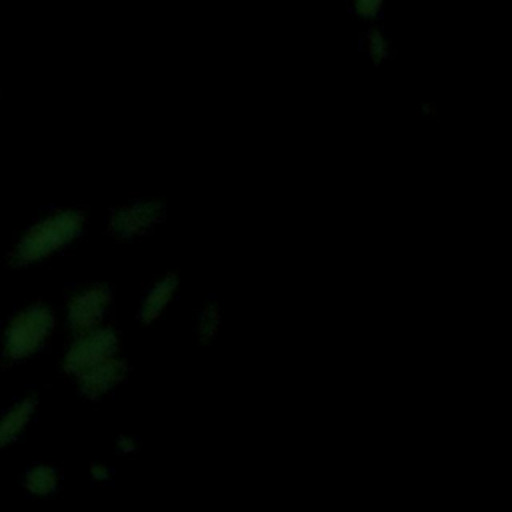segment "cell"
Instances as JSON below:
<instances>
[{"label": "cell", "instance_id": "6da1fadb", "mask_svg": "<svg viewBox=\"0 0 512 512\" xmlns=\"http://www.w3.org/2000/svg\"><path fill=\"white\" fill-rule=\"evenodd\" d=\"M86 228V214L80 208H58L36 220L14 244L8 262L14 268L34 266L74 244Z\"/></svg>", "mask_w": 512, "mask_h": 512}, {"label": "cell", "instance_id": "7a4b0ae2", "mask_svg": "<svg viewBox=\"0 0 512 512\" xmlns=\"http://www.w3.org/2000/svg\"><path fill=\"white\" fill-rule=\"evenodd\" d=\"M56 328V314L44 302L28 304L6 324L2 336V362L12 366L32 358L50 340Z\"/></svg>", "mask_w": 512, "mask_h": 512}, {"label": "cell", "instance_id": "3957f363", "mask_svg": "<svg viewBox=\"0 0 512 512\" xmlns=\"http://www.w3.org/2000/svg\"><path fill=\"white\" fill-rule=\"evenodd\" d=\"M166 218V204L158 198H132L114 206L106 228L122 242H136L152 234Z\"/></svg>", "mask_w": 512, "mask_h": 512}, {"label": "cell", "instance_id": "277c9868", "mask_svg": "<svg viewBox=\"0 0 512 512\" xmlns=\"http://www.w3.org/2000/svg\"><path fill=\"white\" fill-rule=\"evenodd\" d=\"M120 352V334L110 324H100L72 334L62 356V370L70 378Z\"/></svg>", "mask_w": 512, "mask_h": 512}, {"label": "cell", "instance_id": "5b68a950", "mask_svg": "<svg viewBox=\"0 0 512 512\" xmlns=\"http://www.w3.org/2000/svg\"><path fill=\"white\" fill-rule=\"evenodd\" d=\"M114 306V292L104 282H90L74 290L66 300V326L72 334L106 324Z\"/></svg>", "mask_w": 512, "mask_h": 512}, {"label": "cell", "instance_id": "8992f818", "mask_svg": "<svg viewBox=\"0 0 512 512\" xmlns=\"http://www.w3.org/2000/svg\"><path fill=\"white\" fill-rule=\"evenodd\" d=\"M128 374H130V364L122 356V352H118L82 370L72 380L76 382L80 396L96 402L110 396L114 390H118L126 382Z\"/></svg>", "mask_w": 512, "mask_h": 512}, {"label": "cell", "instance_id": "52a82bcc", "mask_svg": "<svg viewBox=\"0 0 512 512\" xmlns=\"http://www.w3.org/2000/svg\"><path fill=\"white\" fill-rule=\"evenodd\" d=\"M182 282L180 276L176 272H166L162 276H158L142 294L140 302H138V322L144 326H150L154 322H158L176 302L178 294H180Z\"/></svg>", "mask_w": 512, "mask_h": 512}, {"label": "cell", "instance_id": "ba28073f", "mask_svg": "<svg viewBox=\"0 0 512 512\" xmlns=\"http://www.w3.org/2000/svg\"><path fill=\"white\" fill-rule=\"evenodd\" d=\"M36 410H38V398L24 396L0 414V448L14 444L26 432Z\"/></svg>", "mask_w": 512, "mask_h": 512}, {"label": "cell", "instance_id": "9c48e42d", "mask_svg": "<svg viewBox=\"0 0 512 512\" xmlns=\"http://www.w3.org/2000/svg\"><path fill=\"white\" fill-rule=\"evenodd\" d=\"M222 320H224V314H222L220 304L216 300L204 302L202 308L198 310L196 322H194L196 340L200 344H212L222 330Z\"/></svg>", "mask_w": 512, "mask_h": 512}, {"label": "cell", "instance_id": "30bf717a", "mask_svg": "<svg viewBox=\"0 0 512 512\" xmlns=\"http://www.w3.org/2000/svg\"><path fill=\"white\" fill-rule=\"evenodd\" d=\"M22 484L30 494L46 498L58 490L60 474L52 464H36L26 470Z\"/></svg>", "mask_w": 512, "mask_h": 512}, {"label": "cell", "instance_id": "8fae6325", "mask_svg": "<svg viewBox=\"0 0 512 512\" xmlns=\"http://www.w3.org/2000/svg\"><path fill=\"white\" fill-rule=\"evenodd\" d=\"M366 48H368V56L374 62H382L388 56V42L378 30H372L368 34V46Z\"/></svg>", "mask_w": 512, "mask_h": 512}, {"label": "cell", "instance_id": "7c38bea8", "mask_svg": "<svg viewBox=\"0 0 512 512\" xmlns=\"http://www.w3.org/2000/svg\"><path fill=\"white\" fill-rule=\"evenodd\" d=\"M88 474L94 484H108L114 478V470L110 468L108 462H92L88 468Z\"/></svg>", "mask_w": 512, "mask_h": 512}, {"label": "cell", "instance_id": "4fadbf2b", "mask_svg": "<svg viewBox=\"0 0 512 512\" xmlns=\"http://www.w3.org/2000/svg\"><path fill=\"white\" fill-rule=\"evenodd\" d=\"M116 452L122 456H132L138 452V440L132 434H120L116 438Z\"/></svg>", "mask_w": 512, "mask_h": 512}, {"label": "cell", "instance_id": "5bb4252c", "mask_svg": "<svg viewBox=\"0 0 512 512\" xmlns=\"http://www.w3.org/2000/svg\"><path fill=\"white\" fill-rule=\"evenodd\" d=\"M382 6V0H354V8L360 16L372 18Z\"/></svg>", "mask_w": 512, "mask_h": 512}]
</instances>
